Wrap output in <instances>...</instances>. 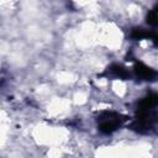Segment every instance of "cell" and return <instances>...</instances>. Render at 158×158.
I'll use <instances>...</instances> for the list:
<instances>
[{"mask_svg": "<svg viewBox=\"0 0 158 158\" xmlns=\"http://www.w3.org/2000/svg\"><path fill=\"white\" fill-rule=\"evenodd\" d=\"M133 70H135L136 75H137L139 79H142V80L153 81V80H156V79L158 78V73H157L154 69L149 68L148 65H146V64H143V63H141V62H138V63L135 64V69H133Z\"/></svg>", "mask_w": 158, "mask_h": 158, "instance_id": "7a4b0ae2", "label": "cell"}, {"mask_svg": "<svg viewBox=\"0 0 158 158\" xmlns=\"http://www.w3.org/2000/svg\"><path fill=\"white\" fill-rule=\"evenodd\" d=\"M158 106V95L157 94H149L144 99H142L138 102L137 111H144V110H153Z\"/></svg>", "mask_w": 158, "mask_h": 158, "instance_id": "3957f363", "label": "cell"}, {"mask_svg": "<svg viewBox=\"0 0 158 158\" xmlns=\"http://www.w3.org/2000/svg\"><path fill=\"white\" fill-rule=\"evenodd\" d=\"M123 121L125 117L122 115L114 111H104L99 116V130L106 135L112 133L122 125Z\"/></svg>", "mask_w": 158, "mask_h": 158, "instance_id": "6da1fadb", "label": "cell"}, {"mask_svg": "<svg viewBox=\"0 0 158 158\" xmlns=\"http://www.w3.org/2000/svg\"><path fill=\"white\" fill-rule=\"evenodd\" d=\"M107 73L111 74V75H114V77H118L121 79H126V78L130 77V73L123 67H121L120 64H112V65H110L109 69H107Z\"/></svg>", "mask_w": 158, "mask_h": 158, "instance_id": "277c9868", "label": "cell"}, {"mask_svg": "<svg viewBox=\"0 0 158 158\" xmlns=\"http://www.w3.org/2000/svg\"><path fill=\"white\" fill-rule=\"evenodd\" d=\"M147 22L152 26L158 25V10H151L147 15Z\"/></svg>", "mask_w": 158, "mask_h": 158, "instance_id": "5b68a950", "label": "cell"}]
</instances>
